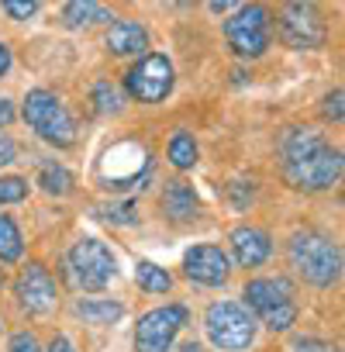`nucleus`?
<instances>
[{
  "mask_svg": "<svg viewBox=\"0 0 345 352\" xmlns=\"http://www.w3.org/2000/svg\"><path fill=\"white\" fill-rule=\"evenodd\" d=\"M107 49L114 56H138L148 49V32L138 21H118L107 32Z\"/></svg>",
  "mask_w": 345,
  "mask_h": 352,
  "instance_id": "15",
  "label": "nucleus"
},
{
  "mask_svg": "<svg viewBox=\"0 0 345 352\" xmlns=\"http://www.w3.org/2000/svg\"><path fill=\"white\" fill-rule=\"evenodd\" d=\"M183 270L190 280H197L204 287H221L232 276V263H228L221 245H194L183 256Z\"/></svg>",
  "mask_w": 345,
  "mask_h": 352,
  "instance_id": "12",
  "label": "nucleus"
},
{
  "mask_svg": "<svg viewBox=\"0 0 345 352\" xmlns=\"http://www.w3.org/2000/svg\"><path fill=\"white\" fill-rule=\"evenodd\" d=\"M225 38L232 42V49L245 59H256L269 49L273 42V21H269V11L263 4H249V8H238L228 21H225Z\"/></svg>",
  "mask_w": 345,
  "mask_h": 352,
  "instance_id": "6",
  "label": "nucleus"
},
{
  "mask_svg": "<svg viewBox=\"0 0 345 352\" xmlns=\"http://www.w3.org/2000/svg\"><path fill=\"white\" fill-rule=\"evenodd\" d=\"M18 159V142L8 135V131H0V166H8Z\"/></svg>",
  "mask_w": 345,
  "mask_h": 352,
  "instance_id": "27",
  "label": "nucleus"
},
{
  "mask_svg": "<svg viewBox=\"0 0 345 352\" xmlns=\"http://www.w3.org/2000/svg\"><path fill=\"white\" fill-rule=\"evenodd\" d=\"M290 266L314 287H331L342 276V249L328 235L300 232L290 242Z\"/></svg>",
  "mask_w": 345,
  "mask_h": 352,
  "instance_id": "2",
  "label": "nucleus"
},
{
  "mask_svg": "<svg viewBox=\"0 0 345 352\" xmlns=\"http://www.w3.org/2000/svg\"><path fill=\"white\" fill-rule=\"evenodd\" d=\"M180 352H201V345H197V342H187V345H183Z\"/></svg>",
  "mask_w": 345,
  "mask_h": 352,
  "instance_id": "33",
  "label": "nucleus"
},
{
  "mask_svg": "<svg viewBox=\"0 0 345 352\" xmlns=\"http://www.w3.org/2000/svg\"><path fill=\"white\" fill-rule=\"evenodd\" d=\"M76 314L90 324H111L124 314V304H118V300H80Z\"/></svg>",
  "mask_w": 345,
  "mask_h": 352,
  "instance_id": "18",
  "label": "nucleus"
},
{
  "mask_svg": "<svg viewBox=\"0 0 345 352\" xmlns=\"http://www.w3.org/2000/svg\"><path fill=\"white\" fill-rule=\"evenodd\" d=\"M21 307H28L32 314H52L56 304H59V290H56V280L49 276L45 266H28L21 276H18V287H14Z\"/></svg>",
  "mask_w": 345,
  "mask_h": 352,
  "instance_id": "11",
  "label": "nucleus"
},
{
  "mask_svg": "<svg viewBox=\"0 0 345 352\" xmlns=\"http://www.w3.org/2000/svg\"><path fill=\"white\" fill-rule=\"evenodd\" d=\"M4 11H8L11 18H18V21H28V18L38 11V4H35V0H8Z\"/></svg>",
  "mask_w": 345,
  "mask_h": 352,
  "instance_id": "25",
  "label": "nucleus"
},
{
  "mask_svg": "<svg viewBox=\"0 0 345 352\" xmlns=\"http://www.w3.org/2000/svg\"><path fill=\"white\" fill-rule=\"evenodd\" d=\"M11 352H42V349H38V338H35V335L18 331V335L11 338Z\"/></svg>",
  "mask_w": 345,
  "mask_h": 352,
  "instance_id": "28",
  "label": "nucleus"
},
{
  "mask_svg": "<svg viewBox=\"0 0 345 352\" xmlns=\"http://www.w3.org/2000/svg\"><path fill=\"white\" fill-rule=\"evenodd\" d=\"M162 211H166L172 221H190V218H197L201 201H197L194 187H187L183 180H172V184H166V190H162Z\"/></svg>",
  "mask_w": 345,
  "mask_h": 352,
  "instance_id": "14",
  "label": "nucleus"
},
{
  "mask_svg": "<svg viewBox=\"0 0 345 352\" xmlns=\"http://www.w3.org/2000/svg\"><path fill=\"white\" fill-rule=\"evenodd\" d=\"M21 114H25L28 128L38 131L45 142H52L59 148L76 142V121H73V114L66 111V104L52 90H32L25 97V111Z\"/></svg>",
  "mask_w": 345,
  "mask_h": 352,
  "instance_id": "3",
  "label": "nucleus"
},
{
  "mask_svg": "<svg viewBox=\"0 0 345 352\" xmlns=\"http://www.w3.org/2000/svg\"><path fill=\"white\" fill-rule=\"evenodd\" d=\"M11 121H14V107L8 97H0V124H11Z\"/></svg>",
  "mask_w": 345,
  "mask_h": 352,
  "instance_id": "31",
  "label": "nucleus"
},
{
  "mask_svg": "<svg viewBox=\"0 0 345 352\" xmlns=\"http://www.w3.org/2000/svg\"><path fill=\"white\" fill-rule=\"evenodd\" d=\"M93 104H97V111H100V114H121L124 97H121V90H118V87H111L107 80H100V83L93 87Z\"/></svg>",
  "mask_w": 345,
  "mask_h": 352,
  "instance_id": "22",
  "label": "nucleus"
},
{
  "mask_svg": "<svg viewBox=\"0 0 345 352\" xmlns=\"http://www.w3.org/2000/svg\"><path fill=\"white\" fill-rule=\"evenodd\" d=\"M28 197V180L21 176H0V204H18Z\"/></svg>",
  "mask_w": 345,
  "mask_h": 352,
  "instance_id": "23",
  "label": "nucleus"
},
{
  "mask_svg": "<svg viewBox=\"0 0 345 352\" xmlns=\"http://www.w3.org/2000/svg\"><path fill=\"white\" fill-rule=\"evenodd\" d=\"M280 38L290 49H318L324 45V21L314 4H287L280 11Z\"/></svg>",
  "mask_w": 345,
  "mask_h": 352,
  "instance_id": "10",
  "label": "nucleus"
},
{
  "mask_svg": "<svg viewBox=\"0 0 345 352\" xmlns=\"http://www.w3.org/2000/svg\"><path fill=\"white\" fill-rule=\"evenodd\" d=\"M11 69V49L4 45V42H0V76H4Z\"/></svg>",
  "mask_w": 345,
  "mask_h": 352,
  "instance_id": "32",
  "label": "nucleus"
},
{
  "mask_svg": "<svg viewBox=\"0 0 345 352\" xmlns=\"http://www.w3.org/2000/svg\"><path fill=\"white\" fill-rule=\"evenodd\" d=\"M245 304L263 318L266 328L283 331L297 321V304H293V283L287 276H269V280H252L245 283Z\"/></svg>",
  "mask_w": 345,
  "mask_h": 352,
  "instance_id": "4",
  "label": "nucleus"
},
{
  "mask_svg": "<svg viewBox=\"0 0 345 352\" xmlns=\"http://www.w3.org/2000/svg\"><path fill=\"white\" fill-rule=\"evenodd\" d=\"M290 352H338V349L331 342H321V338H293Z\"/></svg>",
  "mask_w": 345,
  "mask_h": 352,
  "instance_id": "24",
  "label": "nucleus"
},
{
  "mask_svg": "<svg viewBox=\"0 0 345 352\" xmlns=\"http://www.w3.org/2000/svg\"><path fill=\"white\" fill-rule=\"evenodd\" d=\"M38 187H42L45 194L66 197V194L73 190V173H69L66 166H59V162H45V166L38 169Z\"/></svg>",
  "mask_w": 345,
  "mask_h": 352,
  "instance_id": "17",
  "label": "nucleus"
},
{
  "mask_svg": "<svg viewBox=\"0 0 345 352\" xmlns=\"http://www.w3.org/2000/svg\"><path fill=\"white\" fill-rule=\"evenodd\" d=\"M135 280H138V287H142L145 294H166V290L172 287L169 273H166L162 266L148 263V259H142V263L135 266Z\"/></svg>",
  "mask_w": 345,
  "mask_h": 352,
  "instance_id": "20",
  "label": "nucleus"
},
{
  "mask_svg": "<svg viewBox=\"0 0 345 352\" xmlns=\"http://www.w3.org/2000/svg\"><path fill=\"white\" fill-rule=\"evenodd\" d=\"M187 307L183 304H166L155 311H145L135 328V352H169L177 331L187 324Z\"/></svg>",
  "mask_w": 345,
  "mask_h": 352,
  "instance_id": "7",
  "label": "nucleus"
},
{
  "mask_svg": "<svg viewBox=\"0 0 345 352\" xmlns=\"http://www.w3.org/2000/svg\"><path fill=\"white\" fill-rule=\"evenodd\" d=\"M63 21L73 25V28H83V25H97V21H114L111 11L97 0H73V4L63 8Z\"/></svg>",
  "mask_w": 345,
  "mask_h": 352,
  "instance_id": "16",
  "label": "nucleus"
},
{
  "mask_svg": "<svg viewBox=\"0 0 345 352\" xmlns=\"http://www.w3.org/2000/svg\"><path fill=\"white\" fill-rule=\"evenodd\" d=\"M324 114L335 118V121H342V114H345V107H342V90H335V94L324 97Z\"/></svg>",
  "mask_w": 345,
  "mask_h": 352,
  "instance_id": "29",
  "label": "nucleus"
},
{
  "mask_svg": "<svg viewBox=\"0 0 345 352\" xmlns=\"http://www.w3.org/2000/svg\"><path fill=\"white\" fill-rule=\"evenodd\" d=\"M283 176L297 190H328L342 176V152L314 128H290L280 142Z\"/></svg>",
  "mask_w": 345,
  "mask_h": 352,
  "instance_id": "1",
  "label": "nucleus"
},
{
  "mask_svg": "<svg viewBox=\"0 0 345 352\" xmlns=\"http://www.w3.org/2000/svg\"><path fill=\"white\" fill-rule=\"evenodd\" d=\"M204 328H208V338L225 352L249 349L252 338H256V318L249 314V307H242L235 300L211 304L208 314H204Z\"/></svg>",
  "mask_w": 345,
  "mask_h": 352,
  "instance_id": "5",
  "label": "nucleus"
},
{
  "mask_svg": "<svg viewBox=\"0 0 345 352\" xmlns=\"http://www.w3.org/2000/svg\"><path fill=\"white\" fill-rule=\"evenodd\" d=\"M21 252H25V239H21L14 218L11 214H0V259L14 263V259H21Z\"/></svg>",
  "mask_w": 345,
  "mask_h": 352,
  "instance_id": "19",
  "label": "nucleus"
},
{
  "mask_svg": "<svg viewBox=\"0 0 345 352\" xmlns=\"http://www.w3.org/2000/svg\"><path fill=\"white\" fill-rule=\"evenodd\" d=\"M69 273L83 290H104L114 280V256L104 242L97 239H80L69 249Z\"/></svg>",
  "mask_w": 345,
  "mask_h": 352,
  "instance_id": "8",
  "label": "nucleus"
},
{
  "mask_svg": "<svg viewBox=\"0 0 345 352\" xmlns=\"http://www.w3.org/2000/svg\"><path fill=\"white\" fill-rule=\"evenodd\" d=\"M107 221H118V225H131L135 221V204H118V208H107Z\"/></svg>",
  "mask_w": 345,
  "mask_h": 352,
  "instance_id": "26",
  "label": "nucleus"
},
{
  "mask_svg": "<svg viewBox=\"0 0 345 352\" xmlns=\"http://www.w3.org/2000/svg\"><path fill=\"white\" fill-rule=\"evenodd\" d=\"M232 249H235V259H238V266H245V270H256V266H263L266 259H269V235L263 232V228H249V225H242V228H235L232 232Z\"/></svg>",
  "mask_w": 345,
  "mask_h": 352,
  "instance_id": "13",
  "label": "nucleus"
},
{
  "mask_svg": "<svg viewBox=\"0 0 345 352\" xmlns=\"http://www.w3.org/2000/svg\"><path fill=\"white\" fill-rule=\"evenodd\" d=\"M169 162L177 166V169L197 166V142H194V135H187V131L172 135V142H169Z\"/></svg>",
  "mask_w": 345,
  "mask_h": 352,
  "instance_id": "21",
  "label": "nucleus"
},
{
  "mask_svg": "<svg viewBox=\"0 0 345 352\" xmlns=\"http://www.w3.org/2000/svg\"><path fill=\"white\" fill-rule=\"evenodd\" d=\"M49 352H76V349H73V342H69L66 335H56L52 345H49Z\"/></svg>",
  "mask_w": 345,
  "mask_h": 352,
  "instance_id": "30",
  "label": "nucleus"
},
{
  "mask_svg": "<svg viewBox=\"0 0 345 352\" xmlns=\"http://www.w3.org/2000/svg\"><path fill=\"white\" fill-rule=\"evenodd\" d=\"M172 80H177V73H172V63L166 56H142L128 69V76H124L128 94L138 104H159V100H166L169 90H172Z\"/></svg>",
  "mask_w": 345,
  "mask_h": 352,
  "instance_id": "9",
  "label": "nucleus"
}]
</instances>
